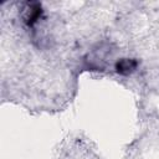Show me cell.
I'll return each instance as SVG.
<instances>
[{
	"instance_id": "obj_2",
	"label": "cell",
	"mask_w": 159,
	"mask_h": 159,
	"mask_svg": "<svg viewBox=\"0 0 159 159\" xmlns=\"http://www.w3.org/2000/svg\"><path fill=\"white\" fill-rule=\"evenodd\" d=\"M138 67V61L135 58H120L116 62V72L122 76L132 75Z\"/></svg>"
},
{
	"instance_id": "obj_1",
	"label": "cell",
	"mask_w": 159,
	"mask_h": 159,
	"mask_svg": "<svg viewBox=\"0 0 159 159\" xmlns=\"http://www.w3.org/2000/svg\"><path fill=\"white\" fill-rule=\"evenodd\" d=\"M43 14V10L41 7V4L39 2H26L25 4V7H24V12H22V19H24V22L27 25V26H34L39 20L40 17L42 16Z\"/></svg>"
}]
</instances>
